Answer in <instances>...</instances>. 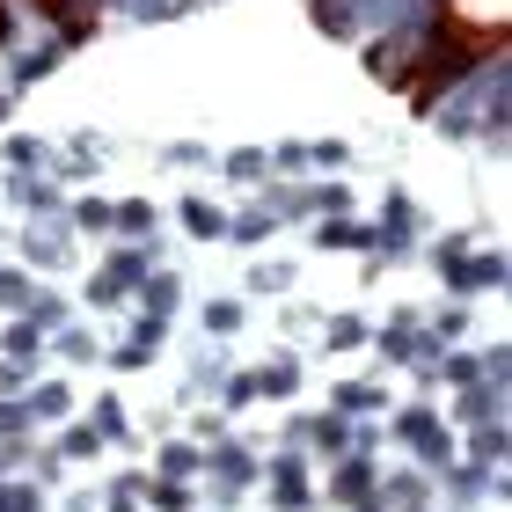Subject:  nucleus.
Segmentation results:
<instances>
[{
	"mask_svg": "<svg viewBox=\"0 0 512 512\" xmlns=\"http://www.w3.org/2000/svg\"><path fill=\"white\" fill-rule=\"evenodd\" d=\"M44 22H59V30H88V15H96V0H30Z\"/></svg>",
	"mask_w": 512,
	"mask_h": 512,
	"instance_id": "nucleus-1",
	"label": "nucleus"
},
{
	"mask_svg": "<svg viewBox=\"0 0 512 512\" xmlns=\"http://www.w3.org/2000/svg\"><path fill=\"white\" fill-rule=\"evenodd\" d=\"M0 44H8V0H0Z\"/></svg>",
	"mask_w": 512,
	"mask_h": 512,
	"instance_id": "nucleus-2",
	"label": "nucleus"
}]
</instances>
